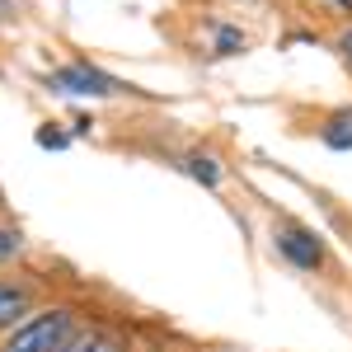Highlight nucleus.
Returning a JSON list of instances; mask_svg holds the SVG:
<instances>
[{
  "label": "nucleus",
  "mask_w": 352,
  "mask_h": 352,
  "mask_svg": "<svg viewBox=\"0 0 352 352\" xmlns=\"http://www.w3.org/2000/svg\"><path fill=\"white\" fill-rule=\"evenodd\" d=\"M338 52H343V61L352 66V24L343 28V33H338Z\"/></svg>",
  "instance_id": "obj_11"
},
{
  "label": "nucleus",
  "mask_w": 352,
  "mask_h": 352,
  "mask_svg": "<svg viewBox=\"0 0 352 352\" xmlns=\"http://www.w3.org/2000/svg\"><path fill=\"white\" fill-rule=\"evenodd\" d=\"M19 254H24V230H19V226H10V221H0V272L10 268Z\"/></svg>",
  "instance_id": "obj_7"
},
{
  "label": "nucleus",
  "mask_w": 352,
  "mask_h": 352,
  "mask_svg": "<svg viewBox=\"0 0 352 352\" xmlns=\"http://www.w3.org/2000/svg\"><path fill=\"white\" fill-rule=\"evenodd\" d=\"M320 141H324L329 151H352V109L329 113L324 127H320Z\"/></svg>",
  "instance_id": "obj_5"
},
{
  "label": "nucleus",
  "mask_w": 352,
  "mask_h": 352,
  "mask_svg": "<svg viewBox=\"0 0 352 352\" xmlns=\"http://www.w3.org/2000/svg\"><path fill=\"white\" fill-rule=\"evenodd\" d=\"M76 333H85L76 305H38L33 315L0 333V352H61Z\"/></svg>",
  "instance_id": "obj_1"
},
{
  "label": "nucleus",
  "mask_w": 352,
  "mask_h": 352,
  "mask_svg": "<svg viewBox=\"0 0 352 352\" xmlns=\"http://www.w3.org/2000/svg\"><path fill=\"white\" fill-rule=\"evenodd\" d=\"M47 85H52L56 94H85V99H113V94L127 89L118 76L89 66V61H66V66H56L52 76H47Z\"/></svg>",
  "instance_id": "obj_2"
},
{
  "label": "nucleus",
  "mask_w": 352,
  "mask_h": 352,
  "mask_svg": "<svg viewBox=\"0 0 352 352\" xmlns=\"http://www.w3.org/2000/svg\"><path fill=\"white\" fill-rule=\"evenodd\" d=\"M184 169H188L197 184H207V188H217V184H221V160H217V155H202V151H192L188 160H184Z\"/></svg>",
  "instance_id": "obj_6"
},
{
  "label": "nucleus",
  "mask_w": 352,
  "mask_h": 352,
  "mask_svg": "<svg viewBox=\"0 0 352 352\" xmlns=\"http://www.w3.org/2000/svg\"><path fill=\"white\" fill-rule=\"evenodd\" d=\"M277 254L300 272H315L324 268V244L315 240L310 230H300V226H287V230H277Z\"/></svg>",
  "instance_id": "obj_3"
},
{
  "label": "nucleus",
  "mask_w": 352,
  "mask_h": 352,
  "mask_svg": "<svg viewBox=\"0 0 352 352\" xmlns=\"http://www.w3.org/2000/svg\"><path fill=\"white\" fill-rule=\"evenodd\" d=\"M217 52L221 56L244 52V33H240V28H217Z\"/></svg>",
  "instance_id": "obj_10"
},
{
  "label": "nucleus",
  "mask_w": 352,
  "mask_h": 352,
  "mask_svg": "<svg viewBox=\"0 0 352 352\" xmlns=\"http://www.w3.org/2000/svg\"><path fill=\"white\" fill-rule=\"evenodd\" d=\"M33 141H38L43 151H66V146H71V136L61 132V127H52V122H43V127L33 132Z\"/></svg>",
  "instance_id": "obj_9"
},
{
  "label": "nucleus",
  "mask_w": 352,
  "mask_h": 352,
  "mask_svg": "<svg viewBox=\"0 0 352 352\" xmlns=\"http://www.w3.org/2000/svg\"><path fill=\"white\" fill-rule=\"evenodd\" d=\"M85 343H89V329H85V333H76V338H71L61 352H85Z\"/></svg>",
  "instance_id": "obj_12"
},
{
  "label": "nucleus",
  "mask_w": 352,
  "mask_h": 352,
  "mask_svg": "<svg viewBox=\"0 0 352 352\" xmlns=\"http://www.w3.org/2000/svg\"><path fill=\"white\" fill-rule=\"evenodd\" d=\"M85 352H132V348H127V338H122L118 329H89Z\"/></svg>",
  "instance_id": "obj_8"
},
{
  "label": "nucleus",
  "mask_w": 352,
  "mask_h": 352,
  "mask_svg": "<svg viewBox=\"0 0 352 352\" xmlns=\"http://www.w3.org/2000/svg\"><path fill=\"white\" fill-rule=\"evenodd\" d=\"M38 310V292L28 282H14V277H0V333L14 329L24 315Z\"/></svg>",
  "instance_id": "obj_4"
},
{
  "label": "nucleus",
  "mask_w": 352,
  "mask_h": 352,
  "mask_svg": "<svg viewBox=\"0 0 352 352\" xmlns=\"http://www.w3.org/2000/svg\"><path fill=\"white\" fill-rule=\"evenodd\" d=\"M333 5H338V10H348V14H352V0H333Z\"/></svg>",
  "instance_id": "obj_13"
}]
</instances>
